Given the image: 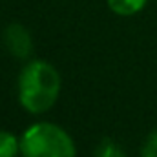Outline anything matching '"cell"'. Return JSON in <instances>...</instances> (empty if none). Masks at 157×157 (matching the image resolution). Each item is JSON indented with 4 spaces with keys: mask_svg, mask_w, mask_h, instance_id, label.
<instances>
[{
    "mask_svg": "<svg viewBox=\"0 0 157 157\" xmlns=\"http://www.w3.org/2000/svg\"><path fill=\"white\" fill-rule=\"evenodd\" d=\"M97 157H126V154L121 150V146H117L112 141H104L99 150H97Z\"/></svg>",
    "mask_w": 157,
    "mask_h": 157,
    "instance_id": "obj_6",
    "label": "cell"
},
{
    "mask_svg": "<svg viewBox=\"0 0 157 157\" xmlns=\"http://www.w3.org/2000/svg\"><path fill=\"white\" fill-rule=\"evenodd\" d=\"M4 42L7 51L17 59H28L33 53V39L29 31L20 24H9L4 31Z\"/></svg>",
    "mask_w": 157,
    "mask_h": 157,
    "instance_id": "obj_3",
    "label": "cell"
},
{
    "mask_svg": "<svg viewBox=\"0 0 157 157\" xmlns=\"http://www.w3.org/2000/svg\"><path fill=\"white\" fill-rule=\"evenodd\" d=\"M20 154L24 157H75V143L70 133L51 122H37L20 137Z\"/></svg>",
    "mask_w": 157,
    "mask_h": 157,
    "instance_id": "obj_2",
    "label": "cell"
},
{
    "mask_svg": "<svg viewBox=\"0 0 157 157\" xmlns=\"http://www.w3.org/2000/svg\"><path fill=\"white\" fill-rule=\"evenodd\" d=\"M20 154V141L15 133L0 130V157H17Z\"/></svg>",
    "mask_w": 157,
    "mask_h": 157,
    "instance_id": "obj_5",
    "label": "cell"
},
{
    "mask_svg": "<svg viewBox=\"0 0 157 157\" xmlns=\"http://www.w3.org/2000/svg\"><path fill=\"white\" fill-rule=\"evenodd\" d=\"M141 157H157V130L148 135V139H146V143L143 146Z\"/></svg>",
    "mask_w": 157,
    "mask_h": 157,
    "instance_id": "obj_7",
    "label": "cell"
},
{
    "mask_svg": "<svg viewBox=\"0 0 157 157\" xmlns=\"http://www.w3.org/2000/svg\"><path fill=\"white\" fill-rule=\"evenodd\" d=\"M60 75L46 60H31L18 77V101L29 113L48 112L59 99Z\"/></svg>",
    "mask_w": 157,
    "mask_h": 157,
    "instance_id": "obj_1",
    "label": "cell"
},
{
    "mask_svg": "<svg viewBox=\"0 0 157 157\" xmlns=\"http://www.w3.org/2000/svg\"><path fill=\"white\" fill-rule=\"evenodd\" d=\"M108 6L113 13L121 17H130L139 13L146 6V0H108Z\"/></svg>",
    "mask_w": 157,
    "mask_h": 157,
    "instance_id": "obj_4",
    "label": "cell"
}]
</instances>
